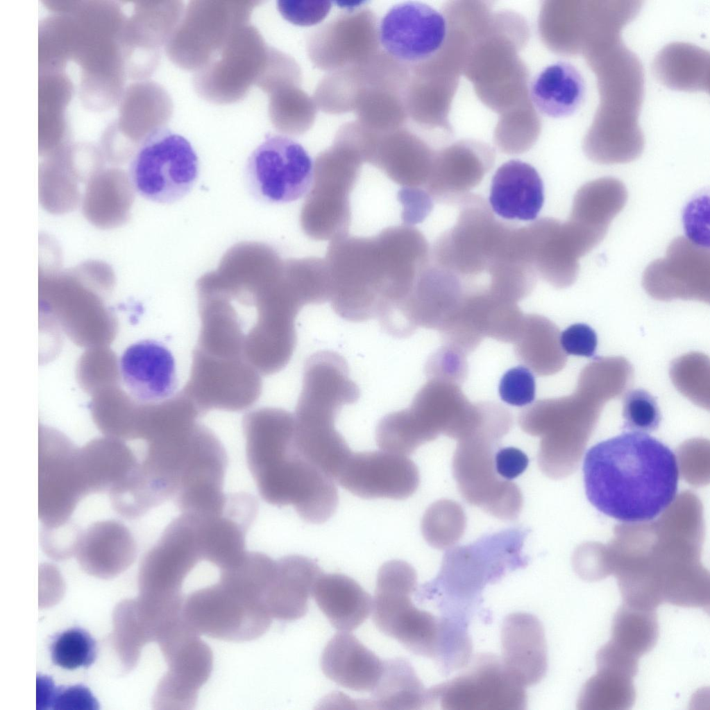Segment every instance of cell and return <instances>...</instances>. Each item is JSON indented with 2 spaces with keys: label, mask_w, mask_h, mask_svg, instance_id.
<instances>
[{
  "label": "cell",
  "mask_w": 710,
  "mask_h": 710,
  "mask_svg": "<svg viewBox=\"0 0 710 710\" xmlns=\"http://www.w3.org/2000/svg\"><path fill=\"white\" fill-rule=\"evenodd\" d=\"M494 462L498 475L504 480H512L525 471L529 459L521 449L508 447L496 451Z\"/></svg>",
  "instance_id": "e7e4bbea"
},
{
  "label": "cell",
  "mask_w": 710,
  "mask_h": 710,
  "mask_svg": "<svg viewBox=\"0 0 710 710\" xmlns=\"http://www.w3.org/2000/svg\"><path fill=\"white\" fill-rule=\"evenodd\" d=\"M652 71L671 89L709 92L710 54L695 44L675 42L666 45L656 55Z\"/></svg>",
  "instance_id": "74e56055"
},
{
  "label": "cell",
  "mask_w": 710,
  "mask_h": 710,
  "mask_svg": "<svg viewBox=\"0 0 710 710\" xmlns=\"http://www.w3.org/2000/svg\"><path fill=\"white\" fill-rule=\"evenodd\" d=\"M269 96V115L272 124L279 132L299 136L314 125L318 107L313 98L300 85L283 87Z\"/></svg>",
  "instance_id": "f907efd6"
},
{
  "label": "cell",
  "mask_w": 710,
  "mask_h": 710,
  "mask_svg": "<svg viewBox=\"0 0 710 710\" xmlns=\"http://www.w3.org/2000/svg\"><path fill=\"white\" fill-rule=\"evenodd\" d=\"M425 372L428 379L460 386L467 377L466 354L453 347H441L428 358Z\"/></svg>",
  "instance_id": "6f0895ef"
},
{
  "label": "cell",
  "mask_w": 710,
  "mask_h": 710,
  "mask_svg": "<svg viewBox=\"0 0 710 710\" xmlns=\"http://www.w3.org/2000/svg\"><path fill=\"white\" fill-rule=\"evenodd\" d=\"M456 206V223L435 241L431 261L460 278L487 272L509 225L497 220L479 195L468 193Z\"/></svg>",
  "instance_id": "30bf717a"
},
{
  "label": "cell",
  "mask_w": 710,
  "mask_h": 710,
  "mask_svg": "<svg viewBox=\"0 0 710 710\" xmlns=\"http://www.w3.org/2000/svg\"><path fill=\"white\" fill-rule=\"evenodd\" d=\"M561 347L566 354L591 358L595 356L598 337L595 331L588 324H573L561 334Z\"/></svg>",
  "instance_id": "6125c7cd"
},
{
  "label": "cell",
  "mask_w": 710,
  "mask_h": 710,
  "mask_svg": "<svg viewBox=\"0 0 710 710\" xmlns=\"http://www.w3.org/2000/svg\"><path fill=\"white\" fill-rule=\"evenodd\" d=\"M380 46L377 17L367 7L351 9L319 26L306 42L312 63L327 72L364 64Z\"/></svg>",
  "instance_id": "ffe728a7"
},
{
  "label": "cell",
  "mask_w": 710,
  "mask_h": 710,
  "mask_svg": "<svg viewBox=\"0 0 710 710\" xmlns=\"http://www.w3.org/2000/svg\"><path fill=\"white\" fill-rule=\"evenodd\" d=\"M623 416L624 428L634 432L654 431L661 422L660 410L654 397L641 388L631 390L625 394Z\"/></svg>",
  "instance_id": "9f6ffc18"
},
{
  "label": "cell",
  "mask_w": 710,
  "mask_h": 710,
  "mask_svg": "<svg viewBox=\"0 0 710 710\" xmlns=\"http://www.w3.org/2000/svg\"><path fill=\"white\" fill-rule=\"evenodd\" d=\"M466 517L462 507L455 501L441 500L432 503L425 511L421 531L431 546L445 549L453 546L462 536Z\"/></svg>",
  "instance_id": "f5cc1de1"
},
{
  "label": "cell",
  "mask_w": 710,
  "mask_h": 710,
  "mask_svg": "<svg viewBox=\"0 0 710 710\" xmlns=\"http://www.w3.org/2000/svg\"><path fill=\"white\" fill-rule=\"evenodd\" d=\"M544 202V187L537 171L521 160H509L496 171L491 184L489 206L507 220H532Z\"/></svg>",
  "instance_id": "1f68e13d"
},
{
  "label": "cell",
  "mask_w": 710,
  "mask_h": 710,
  "mask_svg": "<svg viewBox=\"0 0 710 710\" xmlns=\"http://www.w3.org/2000/svg\"><path fill=\"white\" fill-rule=\"evenodd\" d=\"M462 306L484 337L514 343L521 333L525 315L517 304L500 298L489 290L465 293Z\"/></svg>",
  "instance_id": "ee69618b"
},
{
  "label": "cell",
  "mask_w": 710,
  "mask_h": 710,
  "mask_svg": "<svg viewBox=\"0 0 710 710\" xmlns=\"http://www.w3.org/2000/svg\"><path fill=\"white\" fill-rule=\"evenodd\" d=\"M584 89V80L577 69L569 62L559 61L548 65L533 78L529 95L540 113L559 118L577 110Z\"/></svg>",
  "instance_id": "f35d334b"
},
{
  "label": "cell",
  "mask_w": 710,
  "mask_h": 710,
  "mask_svg": "<svg viewBox=\"0 0 710 710\" xmlns=\"http://www.w3.org/2000/svg\"><path fill=\"white\" fill-rule=\"evenodd\" d=\"M319 608L339 631L357 628L372 611L373 599L352 578L342 573H322L312 594Z\"/></svg>",
  "instance_id": "8d00e7d4"
},
{
  "label": "cell",
  "mask_w": 710,
  "mask_h": 710,
  "mask_svg": "<svg viewBox=\"0 0 710 710\" xmlns=\"http://www.w3.org/2000/svg\"><path fill=\"white\" fill-rule=\"evenodd\" d=\"M475 415V404L468 400L459 386L435 379H428L410 406L396 411L399 422L418 447L440 434L459 440L470 430Z\"/></svg>",
  "instance_id": "44dd1931"
},
{
  "label": "cell",
  "mask_w": 710,
  "mask_h": 710,
  "mask_svg": "<svg viewBox=\"0 0 710 710\" xmlns=\"http://www.w3.org/2000/svg\"><path fill=\"white\" fill-rule=\"evenodd\" d=\"M53 663L74 670L90 666L96 656V645L85 630L74 627L56 635L50 645Z\"/></svg>",
  "instance_id": "11a10c76"
},
{
  "label": "cell",
  "mask_w": 710,
  "mask_h": 710,
  "mask_svg": "<svg viewBox=\"0 0 710 710\" xmlns=\"http://www.w3.org/2000/svg\"><path fill=\"white\" fill-rule=\"evenodd\" d=\"M314 162L306 150L284 135L268 134L249 155L244 171L250 193L268 203H288L307 194Z\"/></svg>",
  "instance_id": "9a60e30c"
},
{
  "label": "cell",
  "mask_w": 710,
  "mask_h": 710,
  "mask_svg": "<svg viewBox=\"0 0 710 710\" xmlns=\"http://www.w3.org/2000/svg\"><path fill=\"white\" fill-rule=\"evenodd\" d=\"M417 574L407 562L392 560L379 569L373 598V620L385 635L412 653L435 661L444 638L443 618L412 603Z\"/></svg>",
  "instance_id": "52a82bcc"
},
{
  "label": "cell",
  "mask_w": 710,
  "mask_h": 710,
  "mask_svg": "<svg viewBox=\"0 0 710 710\" xmlns=\"http://www.w3.org/2000/svg\"><path fill=\"white\" fill-rule=\"evenodd\" d=\"M360 396L345 358L336 352L321 350L305 361L296 409L337 415L344 406L354 404Z\"/></svg>",
  "instance_id": "f1b7e54d"
},
{
  "label": "cell",
  "mask_w": 710,
  "mask_h": 710,
  "mask_svg": "<svg viewBox=\"0 0 710 710\" xmlns=\"http://www.w3.org/2000/svg\"><path fill=\"white\" fill-rule=\"evenodd\" d=\"M659 637L654 609L632 607L623 603L612 622L610 642L623 652L639 659L650 652Z\"/></svg>",
  "instance_id": "681fc988"
},
{
  "label": "cell",
  "mask_w": 710,
  "mask_h": 710,
  "mask_svg": "<svg viewBox=\"0 0 710 710\" xmlns=\"http://www.w3.org/2000/svg\"><path fill=\"white\" fill-rule=\"evenodd\" d=\"M670 376L676 388L693 402H709V364L706 356L691 353L675 360Z\"/></svg>",
  "instance_id": "db71d44e"
},
{
  "label": "cell",
  "mask_w": 710,
  "mask_h": 710,
  "mask_svg": "<svg viewBox=\"0 0 710 710\" xmlns=\"http://www.w3.org/2000/svg\"><path fill=\"white\" fill-rule=\"evenodd\" d=\"M464 295L461 278L430 261L418 275L398 313L394 336L408 337L418 327L439 330Z\"/></svg>",
  "instance_id": "484cf974"
},
{
  "label": "cell",
  "mask_w": 710,
  "mask_h": 710,
  "mask_svg": "<svg viewBox=\"0 0 710 710\" xmlns=\"http://www.w3.org/2000/svg\"><path fill=\"white\" fill-rule=\"evenodd\" d=\"M642 284L654 299L709 302L710 250L684 236L675 238L666 256L645 268Z\"/></svg>",
  "instance_id": "603a6c76"
},
{
  "label": "cell",
  "mask_w": 710,
  "mask_h": 710,
  "mask_svg": "<svg viewBox=\"0 0 710 710\" xmlns=\"http://www.w3.org/2000/svg\"><path fill=\"white\" fill-rule=\"evenodd\" d=\"M277 8L280 15L290 23L301 26H311L321 23L329 14L332 2L329 1L279 0Z\"/></svg>",
  "instance_id": "94428289"
},
{
  "label": "cell",
  "mask_w": 710,
  "mask_h": 710,
  "mask_svg": "<svg viewBox=\"0 0 710 710\" xmlns=\"http://www.w3.org/2000/svg\"><path fill=\"white\" fill-rule=\"evenodd\" d=\"M262 1H190L167 44L176 64L198 70L224 45L233 32L248 24Z\"/></svg>",
  "instance_id": "8fae6325"
},
{
  "label": "cell",
  "mask_w": 710,
  "mask_h": 710,
  "mask_svg": "<svg viewBox=\"0 0 710 710\" xmlns=\"http://www.w3.org/2000/svg\"><path fill=\"white\" fill-rule=\"evenodd\" d=\"M582 470L589 502L620 521L652 520L677 496L676 456L645 433L625 432L598 442L586 451Z\"/></svg>",
  "instance_id": "7a4b0ae2"
},
{
  "label": "cell",
  "mask_w": 710,
  "mask_h": 710,
  "mask_svg": "<svg viewBox=\"0 0 710 710\" xmlns=\"http://www.w3.org/2000/svg\"><path fill=\"white\" fill-rule=\"evenodd\" d=\"M498 392L507 404L522 407L532 403L536 394V381L532 371L525 366L508 370L501 377Z\"/></svg>",
  "instance_id": "680465c9"
},
{
  "label": "cell",
  "mask_w": 710,
  "mask_h": 710,
  "mask_svg": "<svg viewBox=\"0 0 710 710\" xmlns=\"http://www.w3.org/2000/svg\"><path fill=\"white\" fill-rule=\"evenodd\" d=\"M58 695H52L49 704L54 705L56 709L61 708H85L83 705L97 704L94 698L87 689L83 687H69L56 691Z\"/></svg>",
  "instance_id": "03108f58"
},
{
  "label": "cell",
  "mask_w": 710,
  "mask_h": 710,
  "mask_svg": "<svg viewBox=\"0 0 710 710\" xmlns=\"http://www.w3.org/2000/svg\"><path fill=\"white\" fill-rule=\"evenodd\" d=\"M168 670L158 686L154 704L158 709L190 710L213 668L210 646L185 622L174 626L158 641Z\"/></svg>",
  "instance_id": "ac0fdd59"
},
{
  "label": "cell",
  "mask_w": 710,
  "mask_h": 710,
  "mask_svg": "<svg viewBox=\"0 0 710 710\" xmlns=\"http://www.w3.org/2000/svg\"><path fill=\"white\" fill-rule=\"evenodd\" d=\"M199 161L190 142L160 127L139 144L128 168L134 190L147 200L172 204L187 196L199 175Z\"/></svg>",
  "instance_id": "ba28073f"
},
{
  "label": "cell",
  "mask_w": 710,
  "mask_h": 710,
  "mask_svg": "<svg viewBox=\"0 0 710 710\" xmlns=\"http://www.w3.org/2000/svg\"><path fill=\"white\" fill-rule=\"evenodd\" d=\"M404 89L366 83L360 91L354 111L357 121L368 129L386 133L403 128L408 116Z\"/></svg>",
  "instance_id": "7dc6e473"
},
{
  "label": "cell",
  "mask_w": 710,
  "mask_h": 710,
  "mask_svg": "<svg viewBox=\"0 0 710 710\" xmlns=\"http://www.w3.org/2000/svg\"><path fill=\"white\" fill-rule=\"evenodd\" d=\"M119 371L125 390L140 405H155L176 395V361L159 340L142 339L127 347L119 359Z\"/></svg>",
  "instance_id": "4316f807"
},
{
  "label": "cell",
  "mask_w": 710,
  "mask_h": 710,
  "mask_svg": "<svg viewBox=\"0 0 710 710\" xmlns=\"http://www.w3.org/2000/svg\"><path fill=\"white\" fill-rule=\"evenodd\" d=\"M323 674L337 684L357 692H372L384 661L350 632L339 631L326 645L320 659Z\"/></svg>",
  "instance_id": "d6a6232c"
},
{
  "label": "cell",
  "mask_w": 710,
  "mask_h": 710,
  "mask_svg": "<svg viewBox=\"0 0 710 710\" xmlns=\"http://www.w3.org/2000/svg\"><path fill=\"white\" fill-rule=\"evenodd\" d=\"M585 60L596 77L600 103L583 139L584 154L600 164L632 162L645 146L639 124L644 96L641 62L621 40Z\"/></svg>",
  "instance_id": "3957f363"
},
{
  "label": "cell",
  "mask_w": 710,
  "mask_h": 710,
  "mask_svg": "<svg viewBox=\"0 0 710 710\" xmlns=\"http://www.w3.org/2000/svg\"><path fill=\"white\" fill-rule=\"evenodd\" d=\"M526 255L538 276L557 288L576 281L579 259L591 251L568 222L542 218L521 227Z\"/></svg>",
  "instance_id": "cb8c5ba5"
},
{
  "label": "cell",
  "mask_w": 710,
  "mask_h": 710,
  "mask_svg": "<svg viewBox=\"0 0 710 710\" xmlns=\"http://www.w3.org/2000/svg\"><path fill=\"white\" fill-rule=\"evenodd\" d=\"M581 0L546 1L539 16V31L554 52L580 54Z\"/></svg>",
  "instance_id": "c3c4849f"
},
{
  "label": "cell",
  "mask_w": 710,
  "mask_h": 710,
  "mask_svg": "<svg viewBox=\"0 0 710 710\" xmlns=\"http://www.w3.org/2000/svg\"><path fill=\"white\" fill-rule=\"evenodd\" d=\"M494 161V151L485 144H453L435 153L425 189L434 202L456 205L481 182Z\"/></svg>",
  "instance_id": "83f0119b"
},
{
  "label": "cell",
  "mask_w": 710,
  "mask_h": 710,
  "mask_svg": "<svg viewBox=\"0 0 710 710\" xmlns=\"http://www.w3.org/2000/svg\"><path fill=\"white\" fill-rule=\"evenodd\" d=\"M203 282L198 288V349L241 358L262 376L282 370L296 345L295 319L303 307L280 277L246 287Z\"/></svg>",
  "instance_id": "6da1fadb"
},
{
  "label": "cell",
  "mask_w": 710,
  "mask_h": 710,
  "mask_svg": "<svg viewBox=\"0 0 710 710\" xmlns=\"http://www.w3.org/2000/svg\"><path fill=\"white\" fill-rule=\"evenodd\" d=\"M451 81H457V79L441 75L411 73L403 92L408 116L421 125H444L457 85V82Z\"/></svg>",
  "instance_id": "f6af8a7d"
},
{
  "label": "cell",
  "mask_w": 710,
  "mask_h": 710,
  "mask_svg": "<svg viewBox=\"0 0 710 710\" xmlns=\"http://www.w3.org/2000/svg\"><path fill=\"white\" fill-rule=\"evenodd\" d=\"M76 553L80 563L88 570L117 572L134 561L137 544L123 523L115 519L101 520L83 530Z\"/></svg>",
  "instance_id": "d590c367"
},
{
  "label": "cell",
  "mask_w": 710,
  "mask_h": 710,
  "mask_svg": "<svg viewBox=\"0 0 710 710\" xmlns=\"http://www.w3.org/2000/svg\"><path fill=\"white\" fill-rule=\"evenodd\" d=\"M89 495L109 493L137 466L140 459L116 438L94 440L79 449Z\"/></svg>",
  "instance_id": "60d3db41"
},
{
  "label": "cell",
  "mask_w": 710,
  "mask_h": 710,
  "mask_svg": "<svg viewBox=\"0 0 710 710\" xmlns=\"http://www.w3.org/2000/svg\"><path fill=\"white\" fill-rule=\"evenodd\" d=\"M364 161L359 150L336 134L330 147L314 162L313 179L301 211L304 233L315 241H332L348 234L350 193Z\"/></svg>",
  "instance_id": "8992f818"
},
{
  "label": "cell",
  "mask_w": 710,
  "mask_h": 710,
  "mask_svg": "<svg viewBox=\"0 0 710 710\" xmlns=\"http://www.w3.org/2000/svg\"><path fill=\"white\" fill-rule=\"evenodd\" d=\"M502 662L523 686L538 684L548 669V650L540 620L526 612L507 615L500 632Z\"/></svg>",
  "instance_id": "f546056e"
},
{
  "label": "cell",
  "mask_w": 710,
  "mask_h": 710,
  "mask_svg": "<svg viewBox=\"0 0 710 710\" xmlns=\"http://www.w3.org/2000/svg\"><path fill=\"white\" fill-rule=\"evenodd\" d=\"M627 200V189L619 180L605 177L592 180L575 193L568 221L593 249L603 240Z\"/></svg>",
  "instance_id": "e575fe53"
},
{
  "label": "cell",
  "mask_w": 710,
  "mask_h": 710,
  "mask_svg": "<svg viewBox=\"0 0 710 710\" xmlns=\"http://www.w3.org/2000/svg\"><path fill=\"white\" fill-rule=\"evenodd\" d=\"M398 198L403 205V219L409 225L424 220L434 207L432 198L421 188H402Z\"/></svg>",
  "instance_id": "be15d7a7"
},
{
  "label": "cell",
  "mask_w": 710,
  "mask_h": 710,
  "mask_svg": "<svg viewBox=\"0 0 710 710\" xmlns=\"http://www.w3.org/2000/svg\"><path fill=\"white\" fill-rule=\"evenodd\" d=\"M504 436L497 431L477 429L458 440L453 473L467 503L508 521L518 517L523 497L516 484L499 478L496 471L495 450Z\"/></svg>",
  "instance_id": "9c48e42d"
},
{
  "label": "cell",
  "mask_w": 710,
  "mask_h": 710,
  "mask_svg": "<svg viewBox=\"0 0 710 710\" xmlns=\"http://www.w3.org/2000/svg\"><path fill=\"white\" fill-rule=\"evenodd\" d=\"M182 615L197 634L233 642L260 637L273 619L263 603L248 600L219 582L189 594Z\"/></svg>",
  "instance_id": "5bb4252c"
},
{
  "label": "cell",
  "mask_w": 710,
  "mask_h": 710,
  "mask_svg": "<svg viewBox=\"0 0 710 710\" xmlns=\"http://www.w3.org/2000/svg\"><path fill=\"white\" fill-rule=\"evenodd\" d=\"M322 573L315 561L303 555H289L276 561L264 598L271 617L285 621L303 617L308 611V599L314 584Z\"/></svg>",
  "instance_id": "836d02e7"
},
{
  "label": "cell",
  "mask_w": 710,
  "mask_h": 710,
  "mask_svg": "<svg viewBox=\"0 0 710 710\" xmlns=\"http://www.w3.org/2000/svg\"><path fill=\"white\" fill-rule=\"evenodd\" d=\"M557 325L537 314L525 315L522 329L514 342L518 360L539 376H549L561 370L567 355L559 341Z\"/></svg>",
  "instance_id": "b9f144b4"
},
{
  "label": "cell",
  "mask_w": 710,
  "mask_h": 710,
  "mask_svg": "<svg viewBox=\"0 0 710 710\" xmlns=\"http://www.w3.org/2000/svg\"><path fill=\"white\" fill-rule=\"evenodd\" d=\"M262 390V375L244 360L214 356L196 347L182 392L203 415L212 410H246L258 400Z\"/></svg>",
  "instance_id": "e0dca14e"
},
{
  "label": "cell",
  "mask_w": 710,
  "mask_h": 710,
  "mask_svg": "<svg viewBox=\"0 0 710 710\" xmlns=\"http://www.w3.org/2000/svg\"><path fill=\"white\" fill-rule=\"evenodd\" d=\"M336 481L360 498L401 500L416 492L420 476L415 463L405 456L374 451L352 453Z\"/></svg>",
  "instance_id": "d4e9b609"
},
{
  "label": "cell",
  "mask_w": 710,
  "mask_h": 710,
  "mask_svg": "<svg viewBox=\"0 0 710 710\" xmlns=\"http://www.w3.org/2000/svg\"><path fill=\"white\" fill-rule=\"evenodd\" d=\"M78 449L60 434L40 436L39 519L43 527L69 521L78 503L87 496Z\"/></svg>",
  "instance_id": "d6986e66"
},
{
  "label": "cell",
  "mask_w": 710,
  "mask_h": 710,
  "mask_svg": "<svg viewBox=\"0 0 710 710\" xmlns=\"http://www.w3.org/2000/svg\"><path fill=\"white\" fill-rule=\"evenodd\" d=\"M366 84L363 64L328 72L312 96L318 109L329 114L354 111L361 89Z\"/></svg>",
  "instance_id": "816d5d0a"
},
{
  "label": "cell",
  "mask_w": 710,
  "mask_h": 710,
  "mask_svg": "<svg viewBox=\"0 0 710 710\" xmlns=\"http://www.w3.org/2000/svg\"><path fill=\"white\" fill-rule=\"evenodd\" d=\"M332 309L350 322L378 320L395 310L405 293L375 237L348 234L330 241L325 259Z\"/></svg>",
  "instance_id": "5b68a950"
},
{
  "label": "cell",
  "mask_w": 710,
  "mask_h": 710,
  "mask_svg": "<svg viewBox=\"0 0 710 710\" xmlns=\"http://www.w3.org/2000/svg\"><path fill=\"white\" fill-rule=\"evenodd\" d=\"M635 674L621 668L597 665V672L583 685L577 699L578 709L625 710L636 700Z\"/></svg>",
  "instance_id": "bcb514c9"
},
{
  "label": "cell",
  "mask_w": 710,
  "mask_h": 710,
  "mask_svg": "<svg viewBox=\"0 0 710 710\" xmlns=\"http://www.w3.org/2000/svg\"><path fill=\"white\" fill-rule=\"evenodd\" d=\"M435 153L417 135L401 128L378 133L368 164L402 188L425 189Z\"/></svg>",
  "instance_id": "4dcf8cb0"
},
{
  "label": "cell",
  "mask_w": 710,
  "mask_h": 710,
  "mask_svg": "<svg viewBox=\"0 0 710 710\" xmlns=\"http://www.w3.org/2000/svg\"><path fill=\"white\" fill-rule=\"evenodd\" d=\"M530 531L507 528L449 548L437 575L421 587L419 599L434 600L441 616L468 626L484 587L527 565L523 547Z\"/></svg>",
  "instance_id": "277c9868"
},
{
  "label": "cell",
  "mask_w": 710,
  "mask_h": 710,
  "mask_svg": "<svg viewBox=\"0 0 710 710\" xmlns=\"http://www.w3.org/2000/svg\"><path fill=\"white\" fill-rule=\"evenodd\" d=\"M366 704L379 709H430L436 702L430 688L417 676L412 664L403 658L384 661L382 675Z\"/></svg>",
  "instance_id": "7bdbcfd3"
},
{
  "label": "cell",
  "mask_w": 710,
  "mask_h": 710,
  "mask_svg": "<svg viewBox=\"0 0 710 710\" xmlns=\"http://www.w3.org/2000/svg\"><path fill=\"white\" fill-rule=\"evenodd\" d=\"M383 51L408 66L426 61L443 48L448 25L446 17L430 6L407 1L391 7L378 26Z\"/></svg>",
  "instance_id": "7402d4cb"
},
{
  "label": "cell",
  "mask_w": 710,
  "mask_h": 710,
  "mask_svg": "<svg viewBox=\"0 0 710 710\" xmlns=\"http://www.w3.org/2000/svg\"><path fill=\"white\" fill-rule=\"evenodd\" d=\"M457 676L430 688L435 702L444 710H523L527 697L524 686L507 672L501 659L491 653L471 658Z\"/></svg>",
  "instance_id": "2e32d148"
},
{
  "label": "cell",
  "mask_w": 710,
  "mask_h": 710,
  "mask_svg": "<svg viewBox=\"0 0 710 710\" xmlns=\"http://www.w3.org/2000/svg\"><path fill=\"white\" fill-rule=\"evenodd\" d=\"M82 531L70 520L58 527L41 526L40 544L44 551L52 558H67L76 553Z\"/></svg>",
  "instance_id": "91938a15"
},
{
  "label": "cell",
  "mask_w": 710,
  "mask_h": 710,
  "mask_svg": "<svg viewBox=\"0 0 710 710\" xmlns=\"http://www.w3.org/2000/svg\"><path fill=\"white\" fill-rule=\"evenodd\" d=\"M487 272L489 291L505 300L517 303L530 294L537 279L519 241L517 229L511 226L497 250Z\"/></svg>",
  "instance_id": "ab89813d"
},
{
  "label": "cell",
  "mask_w": 710,
  "mask_h": 710,
  "mask_svg": "<svg viewBox=\"0 0 710 710\" xmlns=\"http://www.w3.org/2000/svg\"><path fill=\"white\" fill-rule=\"evenodd\" d=\"M204 560L199 516L181 512L166 526L141 564L144 598L164 601L183 597L184 580Z\"/></svg>",
  "instance_id": "4fadbf2b"
},
{
  "label": "cell",
  "mask_w": 710,
  "mask_h": 710,
  "mask_svg": "<svg viewBox=\"0 0 710 710\" xmlns=\"http://www.w3.org/2000/svg\"><path fill=\"white\" fill-rule=\"evenodd\" d=\"M271 46L259 31L246 24L194 75L196 93L212 103L237 102L255 85L263 72Z\"/></svg>",
  "instance_id": "7c38bea8"
}]
</instances>
